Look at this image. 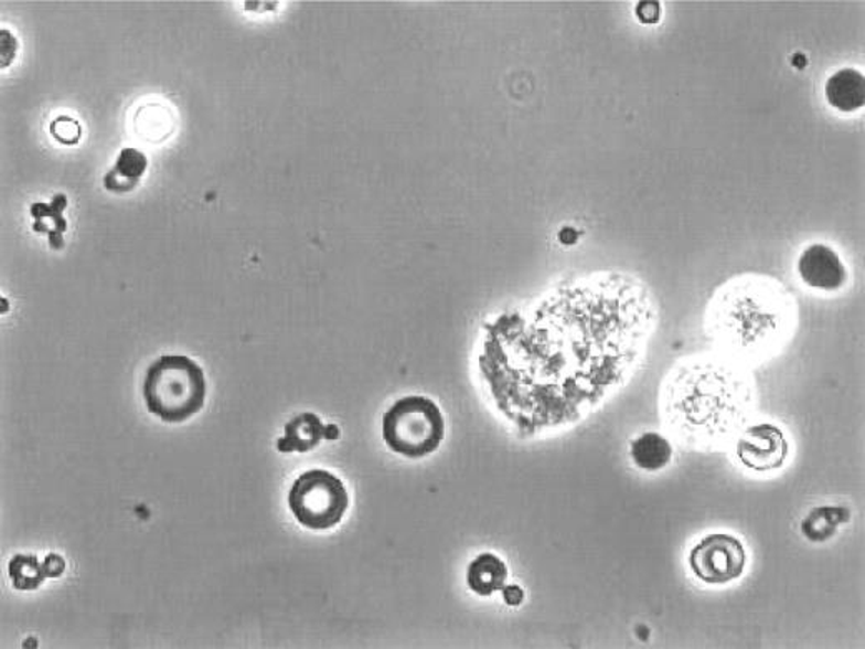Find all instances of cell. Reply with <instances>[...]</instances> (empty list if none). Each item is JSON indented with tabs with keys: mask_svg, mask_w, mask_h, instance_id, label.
Instances as JSON below:
<instances>
[{
	"mask_svg": "<svg viewBox=\"0 0 865 649\" xmlns=\"http://www.w3.org/2000/svg\"><path fill=\"white\" fill-rule=\"evenodd\" d=\"M654 320L648 288L626 275L563 285L501 315L480 353L494 408L524 437L576 422L632 375Z\"/></svg>",
	"mask_w": 865,
	"mask_h": 649,
	"instance_id": "cell-1",
	"label": "cell"
},
{
	"mask_svg": "<svg viewBox=\"0 0 865 649\" xmlns=\"http://www.w3.org/2000/svg\"><path fill=\"white\" fill-rule=\"evenodd\" d=\"M754 383L740 363L724 355L677 363L661 390L664 426L693 450L724 447L752 412Z\"/></svg>",
	"mask_w": 865,
	"mask_h": 649,
	"instance_id": "cell-2",
	"label": "cell"
},
{
	"mask_svg": "<svg viewBox=\"0 0 865 649\" xmlns=\"http://www.w3.org/2000/svg\"><path fill=\"white\" fill-rule=\"evenodd\" d=\"M794 300L779 281L744 275L724 285L707 310V333L724 357L757 363L781 349L794 329Z\"/></svg>",
	"mask_w": 865,
	"mask_h": 649,
	"instance_id": "cell-3",
	"label": "cell"
},
{
	"mask_svg": "<svg viewBox=\"0 0 865 649\" xmlns=\"http://www.w3.org/2000/svg\"><path fill=\"white\" fill-rule=\"evenodd\" d=\"M147 409L165 423H183L205 405V372L185 355H163L143 380Z\"/></svg>",
	"mask_w": 865,
	"mask_h": 649,
	"instance_id": "cell-4",
	"label": "cell"
},
{
	"mask_svg": "<svg viewBox=\"0 0 865 649\" xmlns=\"http://www.w3.org/2000/svg\"><path fill=\"white\" fill-rule=\"evenodd\" d=\"M386 447L409 460L428 457L440 448L447 422L440 406L426 396L412 395L393 403L383 415Z\"/></svg>",
	"mask_w": 865,
	"mask_h": 649,
	"instance_id": "cell-5",
	"label": "cell"
},
{
	"mask_svg": "<svg viewBox=\"0 0 865 649\" xmlns=\"http://www.w3.org/2000/svg\"><path fill=\"white\" fill-rule=\"evenodd\" d=\"M349 507L345 485L327 470L305 471L288 491V508L308 530H332L342 523Z\"/></svg>",
	"mask_w": 865,
	"mask_h": 649,
	"instance_id": "cell-6",
	"label": "cell"
},
{
	"mask_svg": "<svg viewBox=\"0 0 865 649\" xmlns=\"http://www.w3.org/2000/svg\"><path fill=\"white\" fill-rule=\"evenodd\" d=\"M746 562L743 541L727 533L707 534L687 556L691 572L706 585L736 582L744 575Z\"/></svg>",
	"mask_w": 865,
	"mask_h": 649,
	"instance_id": "cell-7",
	"label": "cell"
},
{
	"mask_svg": "<svg viewBox=\"0 0 865 649\" xmlns=\"http://www.w3.org/2000/svg\"><path fill=\"white\" fill-rule=\"evenodd\" d=\"M789 454L791 447L784 432L772 423L747 426L736 440V455L740 464L757 474L781 470Z\"/></svg>",
	"mask_w": 865,
	"mask_h": 649,
	"instance_id": "cell-8",
	"label": "cell"
},
{
	"mask_svg": "<svg viewBox=\"0 0 865 649\" xmlns=\"http://www.w3.org/2000/svg\"><path fill=\"white\" fill-rule=\"evenodd\" d=\"M802 284L821 291H837L847 284V268L834 248L827 244H811L798 260Z\"/></svg>",
	"mask_w": 865,
	"mask_h": 649,
	"instance_id": "cell-9",
	"label": "cell"
},
{
	"mask_svg": "<svg viewBox=\"0 0 865 649\" xmlns=\"http://www.w3.org/2000/svg\"><path fill=\"white\" fill-rule=\"evenodd\" d=\"M340 429L335 425L324 426L320 416L314 413H301L285 425L284 438L277 441L278 451L281 454H307L313 450L321 440H337Z\"/></svg>",
	"mask_w": 865,
	"mask_h": 649,
	"instance_id": "cell-10",
	"label": "cell"
},
{
	"mask_svg": "<svg viewBox=\"0 0 865 649\" xmlns=\"http://www.w3.org/2000/svg\"><path fill=\"white\" fill-rule=\"evenodd\" d=\"M825 98L839 113H857L865 104L864 74L854 67L834 72L825 82Z\"/></svg>",
	"mask_w": 865,
	"mask_h": 649,
	"instance_id": "cell-11",
	"label": "cell"
},
{
	"mask_svg": "<svg viewBox=\"0 0 865 649\" xmlns=\"http://www.w3.org/2000/svg\"><path fill=\"white\" fill-rule=\"evenodd\" d=\"M673 454L671 441L658 432L642 433L636 440H632L631 448H629L632 464L639 470L649 471V474L664 470L673 460Z\"/></svg>",
	"mask_w": 865,
	"mask_h": 649,
	"instance_id": "cell-12",
	"label": "cell"
},
{
	"mask_svg": "<svg viewBox=\"0 0 865 649\" xmlns=\"http://www.w3.org/2000/svg\"><path fill=\"white\" fill-rule=\"evenodd\" d=\"M506 579V563L494 553H481L468 566V588L478 596H491L501 592Z\"/></svg>",
	"mask_w": 865,
	"mask_h": 649,
	"instance_id": "cell-13",
	"label": "cell"
},
{
	"mask_svg": "<svg viewBox=\"0 0 865 649\" xmlns=\"http://www.w3.org/2000/svg\"><path fill=\"white\" fill-rule=\"evenodd\" d=\"M147 157L137 149H124L116 166L104 177V187L108 192L129 193L139 185L146 173Z\"/></svg>",
	"mask_w": 865,
	"mask_h": 649,
	"instance_id": "cell-14",
	"label": "cell"
},
{
	"mask_svg": "<svg viewBox=\"0 0 865 649\" xmlns=\"http://www.w3.org/2000/svg\"><path fill=\"white\" fill-rule=\"evenodd\" d=\"M9 578L15 589L32 592L49 578L47 566L41 565L35 555H15L9 563Z\"/></svg>",
	"mask_w": 865,
	"mask_h": 649,
	"instance_id": "cell-15",
	"label": "cell"
},
{
	"mask_svg": "<svg viewBox=\"0 0 865 649\" xmlns=\"http://www.w3.org/2000/svg\"><path fill=\"white\" fill-rule=\"evenodd\" d=\"M65 203H67V200H65L64 195H55L54 202L49 203V205L47 203H35L31 209L35 221L38 219H49V224L42 228L41 234L49 235V241H51L54 248H62V245H64L62 234H64L67 224H65L62 212H64Z\"/></svg>",
	"mask_w": 865,
	"mask_h": 649,
	"instance_id": "cell-16",
	"label": "cell"
},
{
	"mask_svg": "<svg viewBox=\"0 0 865 649\" xmlns=\"http://www.w3.org/2000/svg\"><path fill=\"white\" fill-rule=\"evenodd\" d=\"M844 510H839V508H818V510H812L809 517L812 520L821 521L819 523H802V533L812 541H825L829 540L831 534H834L835 528L844 521Z\"/></svg>",
	"mask_w": 865,
	"mask_h": 649,
	"instance_id": "cell-17",
	"label": "cell"
},
{
	"mask_svg": "<svg viewBox=\"0 0 865 649\" xmlns=\"http://www.w3.org/2000/svg\"><path fill=\"white\" fill-rule=\"evenodd\" d=\"M55 123L61 124L62 129V132L55 134L57 140L65 143L77 142L81 129H78V124L75 120L67 119V126H64V119L55 120Z\"/></svg>",
	"mask_w": 865,
	"mask_h": 649,
	"instance_id": "cell-18",
	"label": "cell"
},
{
	"mask_svg": "<svg viewBox=\"0 0 865 649\" xmlns=\"http://www.w3.org/2000/svg\"><path fill=\"white\" fill-rule=\"evenodd\" d=\"M501 592H503V599L506 602V605L520 606L521 603H523L524 593L520 586H506V588L501 589Z\"/></svg>",
	"mask_w": 865,
	"mask_h": 649,
	"instance_id": "cell-19",
	"label": "cell"
},
{
	"mask_svg": "<svg viewBox=\"0 0 865 649\" xmlns=\"http://www.w3.org/2000/svg\"><path fill=\"white\" fill-rule=\"evenodd\" d=\"M45 566H47L49 578H55V576H61L62 573L65 572L64 558H61L58 555H54V553L47 556V560H45Z\"/></svg>",
	"mask_w": 865,
	"mask_h": 649,
	"instance_id": "cell-20",
	"label": "cell"
},
{
	"mask_svg": "<svg viewBox=\"0 0 865 649\" xmlns=\"http://www.w3.org/2000/svg\"><path fill=\"white\" fill-rule=\"evenodd\" d=\"M638 11H644V14H638L642 22H656L661 15L660 4H639Z\"/></svg>",
	"mask_w": 865,
	"mask_h": 649,
	"instance_id": "cell-21",
	"label": "cell"
}]
</instances>
